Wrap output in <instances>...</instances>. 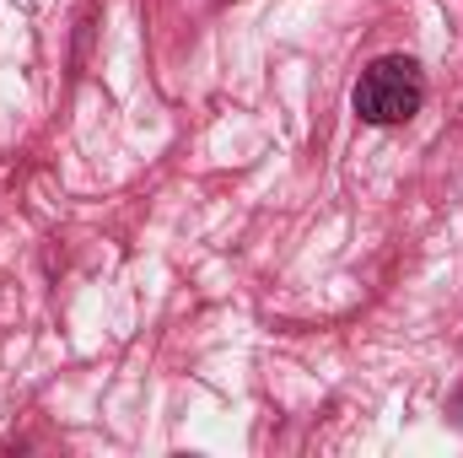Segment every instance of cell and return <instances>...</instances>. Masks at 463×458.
Wrapping results in <instances>:
<instances>
[{
  "instance_id": "cell-1",
  "label": "cell",
  "mask_w": 463,
  "mask_h": 458,
  "mask_svg": "<svg viewBox=\"0 0 463 458\" xmlns=\"http://www.w3.org/2000/svg\"><path fill=\"white\" fill-rule=\"evenodd\" d=\"M420 103H426V76L404 54L372 60L355 81V114L366 124H404V119L420 114Z\"/></svg>"
}]
</instances>
